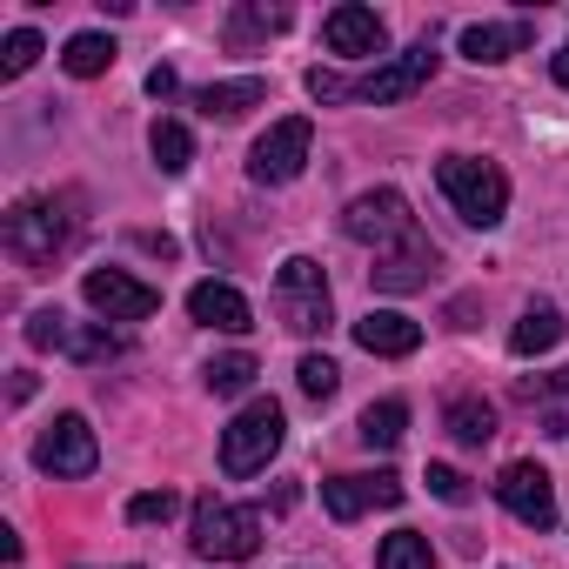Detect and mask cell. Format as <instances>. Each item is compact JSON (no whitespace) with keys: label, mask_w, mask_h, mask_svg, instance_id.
Wrapping results in <instances>:
<instances>
[{"label":"cell","mask_w":569,"mask_h":569,"mask_svg":"<svg viewBox=\"0 0 569 569\" xmlns=\"http://www.w3.org/2000/svg\"><path fill=\"white\" fill-rule=\"evenodd\" d=\"M436 181L449 194V208L469 221V228H496L509 214V174L496 161H476V154H442L436 161Z\"/></svg>","instance_id":"1"},{"label":"cell","mask_w":569,"mask_h":569,"mask_svg":"<svg viewBox=\"0 0 569 569\" xmlns=\"http://www.w3.org/2000/svg\"><path fill=\"white\" fill-rule=\"evenodd\" d=\"M274 316L289 336H322L336 322V302H329V274L309 261V254H289L274 274Z\"/></svg>","instance_id":"2"},{"label":"cell","mask_w":569,"mask_h":569,"mask_svg":"<svg viewBox=\"0 0 569 569\" xmlns=\"http://www.w3.org/2000/svg\"><path fill=\"white\" fill-rule=\"evenodd\" d=\"M281 402H268V396H254L228 429H221V469L228 476H261L268 469V456L281 449Z\"/></svg>","instance_id":"3"},{"label":"cell","mask_w":569,"mask_h":569,"mask_svg":"<svg viewBox=\"0 0 569 569\" xmlns=\"http://www.w3.org/2000/svg\"><path fill=\"white\" fill-rule=\"evenodd\" d=\"M194 556H208V562H248L254 549H261V516L254 509H234V502H201L194 509Z\"/></svg>","instance_id":"4"},{"label":"cell","mask_w":569,"mask_h":569,"mask_svg":"<svg viewBox=\"0 0 569 569\" xmlns=\"http://www.w3.org/2000/svg\"><path fill=\"white\" fill-rule=\"evenodd\" d=\"M74 241V214L61 208V201H21L14 214H8V248H14V261H28V268H54V254Z\"/></svg>","instance_id":"5"},{"label":"cell","mask_w":569,"mask_h":569,"mask_svg":"<svg viewBox=\"0 0 569 569\" xmlns=\"http://www.w3.org/2000/svg\"><path fill=\"white\" fill-rule=\"evenodd\" d=\"M342 234L382 254V248H396V241H409V234H422V228H416V214H409V201H402L396 188H376V194H356V201H349Z\"/></svg>","instance_id":"6"},{"label":"cell","mask_w":569,"mask_h":569,"mask_svg":"<svg viewBox=\"0 0 569 569\" xmlns=\"http://www.w3.org/2000/svg\"><path fill=\"white\" fill-rule=\"evenodd\" d=\"M436 41H416L409 54H396V61H382V68H369L362 81H356V101H369V108H396V101H409V94H422L429 81H436Z\"/></svg>","instance_id":"7"},{"label":"cell","mask_w":569,"mask_h":569,"mask_svg":"<svg viewBox=\"0 0 569 569\" xmlns=\"http://www.w3.org/2000/svg\"><path fill=\"white\" fill-rule=\"evenodd\" d=\"M309 148H316V128H309L302 114H289V121H274V128L254 141L248 174H254V181H268V188H281V181H296V174L309 168Z\"/></svg>","instance_id":"8"},{"label":"cell","mask_w":569,"mask_h":569,"mask_svg":"<svg viewBox=\"0 0 569 569\" xmlns=\"http://www.w3.org/2000/svg\"><path fill=\"white\" fill-rule=\"evenodd\" d=\"M81 296H88V309H94V316H108V322H148V316L161 309V289L134 281L128 268H88Z\"/></svg>","instance_id":"9"},{"label":"cell","mask_w":569,"mask_h":569,"mask_svg":"<svg viewBox=\"0 0 569 569\" xmlns=\"http://www.w3.org/2000/svg\"><path fill=\"white\" fill-rule=\"evenodd\" d=\"M28 342H34V349H68L74 362H114V356L128 349L108 322H101V329H81V322H68L61 309H41V316L28 322Z\"/></svg>","instance_id":"10"},{"label":"cell","mask_w":569,"mask_h":569,"mask_svg":"<svg viewBox=\"0 0 569 569\" xmlns=\"http://www.w3.org/2000/svg\"><path fill=\"white\" fill-rule=\"evenodd\" d=\"M34 462H41L48 476H94L101 449H94L88 416H54V422L41 429V442H34Z\"/></svg>","instance_id":"11"},{"label":"cell","mask_w":569,"mask_h":569,"mask_svg":"<svg viewBox=\"0 0 569 569\" xmlns=\"http://www.w3.org/2000/svg\"><path fill=\"white\" fill-rule=\"evenodd\" d=\"M502 509L522 522V529H549L556 522V489H549V469L542 462H509L502 482H496Z\"/></svg>","instance_id":"12"},{"label":"cell","mask_w":569,"mask_h":569,"mask_svg":"<svg viewBox=\"0 0 569 569\" xmlns=\"http://www.w3.org/2000/svg\"><path fill=\"white\" fill-rule=\"evenodd\" d=\"M429 268H436L429 234H409V241H396V248H382V254H376L369 281H376L382 296H409V289H422V281H429Z\"/></svg>","instance_id":"13"},{"label":"cell","mask_w":569,"mask_h":569,"mask_svg":"<svg viewBox=\"0 0 569 569\" xmlns=\"http://www.w3.org/2000/svg\"><path fill=\"white\" fill-rule=\"evenodd\" d=\"M188 316H194L201 329H221V336H241V329H254V309H248V296L234 289V281H194Z\"/></svg>","instance_id":"14"},{"label":"cell","mask_w":569,"mask_h":569,"mask_svg":"<svg viewBox=\"0 0 569 569\" xmlns=\"http://www.w3.org/2000/svg\"><path fill=\"white\" fill-rule=\"evenodd\" d=\"M382 41H389L382 14H376V8H356V0L322 21V48H329V54H382Z\"/></svg>","instance_id":"15"},{"label":"cell","mask_w":569,"mask_h":569,"mask_svg":"<svg viewBox=\"0 0 569 569\" xmlns=\"http://www.w3.org/2000/svg\"><path fill=\"white\" fill-rule=\"evenodd\" d=\"M356 342H362L369 356H416V349H422V322H409L402 309H369V316L356 322Z\"/></svg>","instance_id":"16"},{"label":"cell","mask_w":569,"mask_h":569,"mask_svg":"<svg viewBox=\"0 0 569 569\" xmlns=\"http://www.w3.org/2000/svg\"><path fill=\"white\" fill-rule=\"evenodd\" d=\"M529 21H476V28H462V54L476 61V68H489V61H509L516 48H529Z\"/></svg>","instance_id":"17"},{"label":"cell","mask_w":569,"mask_h":569,"mask_svg":"<svg viewBox=\"0 0 569 569\" xmlns=\"http://www.w3.org/2000/svg\"><path fill=\"white\" fill-rule=\"evenodd\" d=\"M261 101H268V81H254V74H241V81H214V88L194 94V108H201L208 121H234V114H248V108H261Z\"/></svg>","instance_id":"18"},{"label":"cell","mask_w":569,"mask_h":569,"mask_svg":"<svg viewBox=\"0 0 569 569\" xmlns=\"http://www.w3.org/2000/svg\"><path fill=\"white\" fill-rule=\"evenodd\" d=\"M562 329H569V322H562L549 302H529V309H522V322L509 329V349H516V356H549V349L562 342Z\"/></svg>","instance_id":"19"},{"label":"cell","mask_w":569,"mask_h":569,"mask_svg":"<svg viewBox=\"0 0 569 569\" xmlns=\"http://www.w3.org/2000/svg\"><path fill=\"white\" fill-rule=\"evenodd\" d=\"M442 422H449V436H456L462 449H482V442L496 436V409H489L482 396H449Z\"/></svg>","instance_id":"20"},{"label":"cell","mask_w":569,"mask_h":569,"mask_svg":"<svg viewBox=\"0 0 569 569\" xmlns=\"http://www.w3.org/2000/svg\"><path fill=\"white\" fill-rule=\"evenodd\" d=\"M522 402L536 409V422L549 436H569V369L562 376H542V382H522Z\"/></svg>","instance_id":"21"},{"label":"cell","mask_w":569,"mask_h":569,"mask_svg":"<svg viewBox=\"0 0 569 569\" xmlns=\"http://www.w3.org/2000/svg\"><path fill=\"white\" fill-rule=\"evenodd\" d=\"M114 54H121V48H114L108 34H74V41L61 48V68H68L74 81H94V74H108V68H114Z\"/></svg>","instance_id":"22"},{"label":"cell","mask_w":569,"mask_h":569,"mask_svg":"<svg viewBox=\"0 0 569 569\" xmlns=\"http://www.w3.org/2000/svg\"><path fill=\"white\" fill-rule=\"evenodd\" d=\"M402 429H409V402H396V396H389V402H369L362 422H356V436H362L369 449H396Z\"/></svg>","instance_id":"23"},{"label":"cell","mask_w":569,"mask_h":569,"mask_svg":"<svg viewBox=\"0 0 569 569\" xmlns=\"http://www.w3.org/2000/svg\"><path fill=\"white\" fill-rule=\"evenodd\" d=\"M376 569H436V556H429V536H416V529H396V536H382V549H376Z\"/></svg>","instance_id":"24"},{"label":"cell","mask_w":569,"mask_h":569,"mask_svg":"<svg viewBox=\"0 0 569 569\" xmlns=\"http://www.w3.org/2000/svg\"><path fill=\"white\" fill-rule=\"evenodd\" d=\"M281 28H289V8H234L228 41L248 48V41H268V34H281Z\"/></svg>","instance_id":"25"},{"label":"cell","mask_w":569,"mask_h":569,"mask_svg":"<svg viewBox=\"0 0 569 569\" xmlns=\"http://www.w3.org/2000/svg\"><path fill=\"white\" fill-rule=\"evenodd\" d=\"M154 161H161V174H181L188 161H194V134L181 128V121H154Z\"/></svg>","instance_id":"26"},{"label":"cell","mask_w":569,"mask_h":569,"mask_svg":"<svg viewBox=\"0 0 569 569\" xmlns=\"http://www.w3.org/2000/svg\"><path fill=\"white\" fill-rule=\"evenodd\" d=\"M322 502H329L336 522H356V516L369 509V482H362V476H329V482H322Z\"/></svg>","instance_id":"27"},{"label":"cell","mask_w":569,"mask_h":569,"mask_svg":"<svg viewBox=\"0 0 569 569\" xmlns=\"http://www.w3.org/2000/svg\"><path fill=\"white\" fill-rule=\"evenodd\" d=\"M248 382H254V356H248V349H234V356H214V362H208V389H214V396H241Z\"/></svg>","instance_id":"28"},{"label":"cell","mask_w":569,"mask_h":569,"mask_svg":"<svg viewBox=\"0 0 569 569\" xmlns=\"http://www.w3.org/2000/svg\"><path fill=\"white\" fill-rule=\"evenodd\" d=\"M296 382H302V396H309V402H329V396L342 389V369H336L329 356H302V369H296Z\"/></svg>","instance_id":"29"},{"label":"cell","mask_w":569,"mask_h":569,"mask_svg":"<svg viewBox=\"0 0 569 569\" xmlns=\"http://www.w3.org/2000/svg\"><path fill=\"white\" fill-rule=\"evenodd\" d=\"M34 61H41V34H34V28H14V34H8V48H0V74L14 81V74H28Z\"/></svg>","instance_id":"30"},{"label":"cell","mask_w":569,"mask_h":569,"mask_svg":"<svg viewBox=\"0 0 569 569\" xmlns=\"http://www.w3.org/2000/svg\"><path fill=\"white\" fill-rule=\"evenodd\" d=\"M174 509H181V496H174V489H141V496L128 502V522H168Z\"/></svg>","instance_id":"31"},{"label":"cell","mask_w":569,"mask_h":569,"mask_svg":"<svg viewBox=\"0 0 569 569\" xmlns=\"http://www.w3.org/2000/svg\"><path fill=\"white\" fill-rule=\"evenodd\" d=\"M429 496H442V502H469V476L462 469H449V462H429Z\"/></svg>","instance_id":"32"},{"label":"cell","mask_w":569,"mask_h":569,"mask_svg":"<svg viewBox=\"0 0 569 569\" xmlns=\"http://www.w3.org/2000/svg\"><path fill=\"white\" fill-rule=\"evenodd\" d=\"M309 94L316 101H356V81H342L336 68H309Z\"/></svg>","instance_id":"33"},{"label":"cell","mask_w":569,"mask_h":569,"mask_svg":"<svg viewBox=\"0 0 569 569\" xmlns=\"http://www.w3.org/2000/svg\"><path fill=\"white\" fill-rule=\"evenodd\" d=\"M362 482H369V502H376V509H396V502H402V476L376 469V476H362Z\"/></svg>","instance_id":"34"},{"label":"cell","mask_w":569,"mask_h":569,"mask_svg":"<svg viewBox=\"0 0 569 569\" xmlns=\"http://www.w3.org/2000/svg\"><path fill=\"white\" fill-rule=\"evenodd\" d=\"M148 94L168 101V94H174V68H154V74H148Z\"/></svg>","instance_id":"35"},{"label":"cell","mask_w":569,"mask_h":569,"mask_svg":"<svg viewBox=\"0 0 569 569\" xmlns=\"http://www.w3.org/2000/svg\"><path fill=\"white\" fill-rule=\"evenodd\" d=\"M549 74H556V81H562V88H569V48H562V54H556V61H549Z\"/></svg>","instance_id":"36"},{"label":"cell","mask_w":569,"mask_h":569,"mask_svg":"<svg viewBox=\"0 0 569 569\" xmlns=\"http://www.w3.org/2000/svg\"><path fill=\"white\" fill-rule=\"evenodd\" d=\"M128 569H134V562H128Z\"/></svg>","instance_id":"37"}]
</instances>
